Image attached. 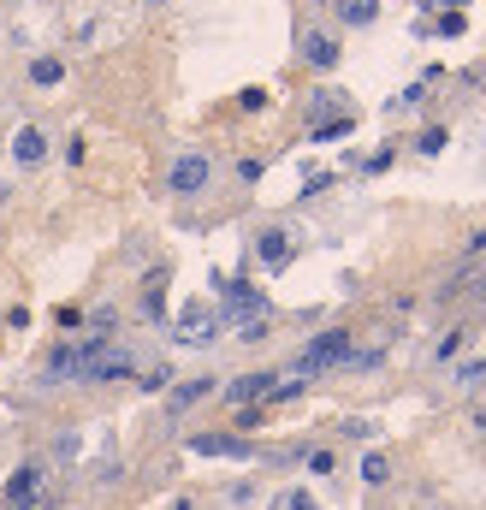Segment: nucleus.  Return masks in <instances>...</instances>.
<instances>
[{
  "label": "nucleus",
  "instance_id": "1",
  "mask_svg": "<svg viewBox=\"0 0 486 510\" xmlns=\"http://www.w3.org/2000/svg\"><path fill=\"white\" fill-rule=\"evenodd\" d=\"M344 356H350V332H344V326H327V332H315V339L302 344V356L291 362V374L315 380V374H327V369H344Z\"/></svg>",
  "mask_w": 486,
  "mask_h": 510
},
{
  "label": "nucleus",
  "instance_id": "2",
  "mask_svg": "<svg viewBox=\"0 0 486 510\" xmlns=\"http://www.w3.org/2000/svg\"><path fill=\"white\" fill-rule=\"evenodd\" d=\"M208 185H214V155H202V149L172 155V167H166V190L172 196H202Z\"/></svg>",
  "mask_w": 486,
  "mask_h": 510
},
{
  "label": "nucleus",
  "instance_id": "3",
  "mask_svg": "<svg viewBox=\"0 0 486 510\" xmlns=\"http://www.w3.org/2000/svg\"><path fill=\"white\" fill-rule=\"evenodd\" d=\"M172 339L184 344V351H208V344L220 339V309H208V303H184L178 321H172Z\"/></svg>",
  "mask_w": 486,
  "mask_h": 510
},
{
  "label": "nucleus",
  "instance_id": "4",
  "mask_svg": "<svg viewBox=\"0 0 486 510\" xmlns=\"http://www.w3.org/2000/svg\"><path fill=\"white\" fill-rule=\"evenodd\" d=\"M273 386H279V374H238V380L226 386V404H238V410H256L261 397H273Z\"/></svg>",
  "mask_w": 486,
  "mask_h": 510
},
{
  "label": "nucleus",
  "instance_id": "5",
  "mask_svg": "<svg viewBox=\"0 0 486 510\" xmlns=\"http://www.w3.org/2000/svg\"><path fill=\"white\" fill-rule=\"evenodd\" d=\"M302 59L315 71H332L344 59V48H338V36H327V30H302Z\"/></svg>",
  "mask_w": 486,
  "mask_h": 510
},
{
  "label": "nucleus",
  "instance_id": "6",
  "mask_svg": "<svg viewBox=\"0 0 486 510\" xmlns=\"http://www.w3.org/2000/svg\"><path fill=\"white\" fill-rule=\"evenodd\" d=\"M6 149H13L18 167H42V160H48V137H42V125H18Z\"/></svg>",
  "mask_w": 486,
  "mask_h": 510
},
{
  "label": "nucleus",
  "instance_id": "7",
  "mask_svg": "<svg viewBox=\"0 0 486 510\" xmlns=\"http://www.w3.org/2000/svg\"><path fill=\"white\" fill-rule=\"evenodd\" d=\"M190 451H196V457H256V445H249V440H231V433H196V440H190Z\"/></svg>",
  "mask_w": 486,
  "mask_h": 510
},
{
  "label": "nucleus",
  "instance_id": "8",
  "mask_svg": "<svg viewBox=\"0 0 486 510\" xmlns=\"http://www.w3.org/2000/svg\"><path fill=\"white\" fill-rule=\"evenodd\" d=\"M36 493H42V469L24 463L13 481H6V498H13V505H36Z\"/></svg>",
  "mask_w": 486,
  "mask_h": 510
},
{
  "label": "nucleus",
  "instance_id": "9",
  "mask_svg": "<svg viewBox=\"0 0 486 510\" xmlns=\"http://www.w3.org/2000/svg\"><path fill=\"white\" fill-rule=\"evenodd\" d=\"M256 255H261V268H291V238L285 232H261Z\"/></svg>",
  "mask_w": 486,
  "mask_h": 510
},
{
  "label": "nucleus",
  "instance_id": "10",
  "mask_svg": "<svg viewBox=\"0 0 486 510\" xmlns=\"http://www.w3.org/2000/svg\"><path fill=\"white\" fill-rule=\"evenodd\" d=\"M208 392H214V380H184V386H172L166 410H172V415H184V410H196V404H202Z\"/></svg>",
  "mask_w": 486,
  "mask_h": 510
},
{
  "label": "nucleus",
  "instance_id": "11",
  "mask_svg": "<svg viewBox=\"0 0 486 510\" xmlns=\"http://www.w3.org/2000/svg\"><path fill=\"white\" fill-rule=\"evenodd\" d=\"M30 77L42 89H54V84H66V59H54V54H42V59H30Z\"/></svg>",
  "mask_w": 486,
  "mask_h": 510
},
{
  "label": "nucleus",
  "instance_id": "12",
  "mask_svg": "<svg viewBox=\"0 0 486 510\" xmlns=\"http://www.w3.org/2000/svg\"><path fill=\"white\" fill-rule=\"evenodd\" d=\"M338 18L344 24H374V18H380V0H338Z\"/></svg>",
  "mask_w": 486,
  "mask_h": 510
},
{
  "label": "nucleus",
  "instance_id": "13",
  "mask_svg": "<svg viewBox=\"0 0 486 510\" xmlns=\"http://www.w3.org/2000/svg\"><path fill=\"white\" fill-rule=\"evenodd\" d=\"M362 481H368V487H386V481H392L386 451H368V457H362Z\"/></svg>",
  "mask_w": 486,
  "mask_h": 510
},
{
  "label": "nucleus",
  "instance_id": "14",
  "mask_svg": "<svg viewBox=\"0 0 486 510\" xmlns=\"http://www.w3.org/2000/svg\"><path fill=\"white\" fill-rule=\"evenodd\" d=\"M273 510H320V505H315V493H309V487H291V493L273 498Z\"/></svg>",
  "mask_w": 486,
  "mask_h": 510
},
{
  "label": "nucleus",
  "instance_id": "15",
  "mask_svg": "<svg viewBox=\"0 0 486 510\" xmlns=\"http://www.w3.org/2000/svg\"><path fill=\"white\" fill-rule=\"evenodd\" d=\"M380 362H386V351H350V356H344V369H356V374L380 369Z\"/></svg>",
  "mask_w": 486,
  "mask_h": 510
},
{
  "label": "nucleus",
  "instance_id": "16",
  "mask_svg": "<svg viewBox=\"0 0 486 510\" xmlns=\"http://www.w3.org/2000/svg\"><path fill=\"white\" fill-rule=\"evenodd\" d=\"M445 142H451V137H445V131L433 125V131H421V137H415V155H439Z\"/></svg>",
  "mask_w": 486,
  "mask_h": 510
},
{
  "label": "nucleus",
  "instance_id": "17",
  "mask_svg": "<svg viewBox=\"0 0 486 510\" xmlns=\"http://www.w3.org/2000/svg\"><path fill=\"white\" fill-rule=\"evenodd\" d=\"M457 386H463V392L486 386V362H463V369H457Z\"/></svg>",
  "mask_w": 486,
  "mask_h": 510
},
{
  "label": "nucleus",
  "instance_id": "18",
  "mask_svg": "<svg viewBox=\"0 0 486 510\" xmlns=\"http://www.w3.org/2000/svg\"><path fill=\"white\" fill-rule=\"evenodd\" d=\"M332 107H344V96H332V89H320V96H315V101H309V114H315V119H327V114H332Z\"/></svg>",
  "mask_w": 486,
  "mask_h": 510
},
{
  "label": "nucleus",
  "instance_id": "19",
  "mask_svg": "<svg viewBox=\"0 0 486 510\" xmlns=\"http://www.w3.org/2000/svg\"><path fill=\"white\" fill-rule=\"evenodd\" d=\"M433 30H439V36H463V30H469V18H463V13H445Z\"/></svg>",
  "mask_w": 486,
  "mask_h": 510
},
{
  "label": "nucleus",
  "instance_id": "20",
  "mask_svg": "<svg viewBox=\"0 0 486 510\" xmlns=\"http://www.w3.org/2000/svg\"><path fill=\"white\" fill-rule=\"evenodd\" d=\"M238 107H243V114H261V107H267V89H243Z\"/></svg>",
  "mask_w": 486,
  "mask_h": 510
},
{
  "label": "nucleus",
  "instance_id": "21",
  "mask_svg": "<svg viewBox=\"0 0 486 510\" xmlns=\"http://www.w3.org/2000/svg\"><path fill=\"white\" fill-rule=\"evenodd\" d=\"M392 155H398V149H380V155H368V160H362V172H386Z\"/></svg>",
  "mask_w": 486,
  "mask_h": 510
},
{
  "label": "nucleus",
  "instance_id": "22",
  "mask_svg": "<svg viewBox=\"0 0 486 510\" xmlns=\"http://www.w3.org/2000/svg\"><path fill=\"white\" fill-rule=\"evenodd\" d=\"M143 314H148V321H166V303H160V291H148V297H143Z\"/></svg>",
  "mask_w": 486,
  "mask_h": 510
},
{
  "label": "nucleus",
  "instance_id": "23",
  "mask_svg": "<svg viewBox=\"0 0 486 510\" xmlns=\"http://www.w3.org/2000/svg\"><path fill=\"white\" fill-rule=\"evenodd\" d=\"M469 255H486V226H481V232H474V238H469Z\"/></svg>",
  "mask_w": 486,
  "mask_h": 510
},
{
  "label": "nucleus",
  "instance_id": "24",
  "mask_svg": "<svg viewBox=\"0 0 486 510\" xmlns=\"http://www.w3.org/2000/svg\"><path fill=\"white\" fill-rule=\"evenodd\" d=\"M18 510H42V505H18Z\"/></svg>",
  "mask_w": 486,
  "mask_h": 510
},
{
  "label": "nucleus",
  "instance_id": "25",
  "mask_svg": "<svg viewBox=\"0 0 486 510\" xmlns=\"http://www.w3.org/2000/svg\"><path fill=\"white\" fill-rule=\"evenodd\" d=\"M433 510H445V505H433Z\"/></svg>",
  "mask_w": 486,
  "mask_h": 510
}]
</instances>
